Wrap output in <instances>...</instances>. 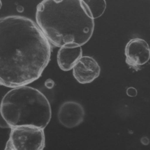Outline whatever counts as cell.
Masks as SVG:
<instances>
[{
    "label": "cell",
    "mask_w": 150,
    "mask_h": 150,
    "mask_svg": "<svg viewBox=\"0 0 150 150\" xmlns=\"http://www.w3.org/2000/svg\"><path fill=\"white\" fill-rule=\"evenodd\" d=\"M85 114L84 109L79 103L73 101H67L59 108L58 120L65 127L74 128L83 122Z\"/></svg>",
    "instance_id": "52a82bcc"
},
{
    "label": "cell",
    "mask_w": 150,
    "mask_h": 150,
    "mask_svg": "<svg viewBox=\"0 0 150 150\" xmlns=\"http://www.w3.org/2000/svg\"><path fill=\"white\" fill-rule=\"evenodd\" d=\"M36 20L50 43L60 48L82 47L94 32V19L83 0H45L37 7Z\"/></svg>",
    "instance_id": "7a4b0ae2"
},
{
    "label": "cell",
    "mask_w": 150,
    "mask_h": 150,
    "mask_svg": "<svg viewBox=\"0 0 150 150\" xmlns=\"http://www.w3.org/2000/svg\"><path fill=\"white\" fill-rule=\"evenodd\" d=\"M73 75L82 84L92 82L99 76L100 68L97 61L90 56H83L73 69Z\"/></svg>",
    "instance_id": "8992f818"
},
{
    "label": "cell",
    "mask_w": 150,
    "mask_h": 150,
    "mask_svg": "<svg viewBox=\"0 0 150 150\" xmlns=\"http://www.w3.org/2000/svg\"><path fill=\"white\" fill-rule=\"evenodd\" d=\"M125 55L126 63L130 68L138 71L149 60V46L143 39H131L126 45Z\"/></svg>",
    "instance_id": "5b68a950"
},
{
    "label": "cell",
    "mask_w": 150,
    "mask_h": 150,
    "mask_svg": "<svg viewBox=\"0 0 150 150\" xmlns=\"http://www.w3.org/2000/svg\"><path fill=\"white\" fill-rule=\"evenodd\" d=\"M54 85V82L53 81L50 79L47 80L45 82V86H46L47 88L48 89H52Z\"/></svg>",
    "instance_id": "7c38bea8"
},
{
    "label": "cell",
    "mask_w": 150,
    "mask_h": 150,
    "mask_svg": "<svg viewBox=\"0 0 150 150\" xmlns=\"http://www.w3.org/2000/svg\"><path fill=\"white\" fill-rule=\"evenodd\" d=\"M50 43L28 18H0V85L26 86L40 77L51 56Z\"/></svg>",
    "instance_id": "6da1fadb"
},
{
    "label": "cell",
    "mask_w": 150,
    "mask_h": 150,
    "mask_svg": "<svg viewBox=\"0 0 150 150\" xmlns=\"http://www.w3.org/2000/svg\"><path fill=\"white\" fill-rule=\"evenodd\" d=\"M141 142L144 145H147L149 143V140L147 137H144L141 139Z\"/></svg>",
    "instance_id": "4fadbf2b"
},
{
    "label": "cell",
    "mask_w": 150,
    "mask_h": 150,
    "mask_svg": "<svg viewBox=\"0 0 150 150\" xmlns=\"http://www.w3.org/2000/svg\"><path fill=\"white\" fill-rule=\"evenodd\" d=\"M84 1L94 19L101 17L106 9V2L105 0H92Z\"/></svg>",
    "instance_id": "9c48e42d"
},
{
    "label": "cell",
    "mask_w": 150,
    "mask_h": 150,
    "mask_svg": "<svg viewBox=\"0 0 150 150\" xmlns=\"http://www.w3.org/2000/svg\"><path fill=\"white\" fill-rule=\"evenodd\" d=\"M8 141L15 150H43L45 146L44 129L34 126L11 128Z\"/></svg>",
    "instance_id": "277c9868"
},
{
    "label": "cell",
    "mask_w": 150,
    "mask_h": 150,
    "mask_svg": "<svg viewBox=\"0 0 150 150\" xmlns=\"http://www.w3.org/2000/svg\"><path fill=\"white\" fill-rule=\"evenodd\" d=\"M3 117L10 129L32 126L45 129L52 118L51 105L39 90L25 86L8 92L0 104Z\"/></svg>",
    "instance_id": "3957f363"
},
{
    "label": "cell",
    "mask_w": 150,
    "mask_h": 150,
    "mask_svg": "<svg viewBox=\"0 0 150 150\" xmlns=\"http://www.w3.org/2000/svg\"><path fill=\"white\" fill-rule=\"evenodd\" d=\"M127 94L129 97H135L137 94V90L134 87H129L127 89Z\"/></svg>",
    "instance_id": "30bf717a"
},
{
    "label": "cell",
    "mask_w": 150,
    "mask_h": 150,
    "mask_svg": "<svg viewBox=\"0 0 150 150\" xmlns=\"http://www.w3.org/2000/svg\"><path fill=\"white\" fill-rule=\"evenodd\" d=\"M82 55V47L61 48L57 54L58 66L63 71H69L73 69Z\"/></svg>",
    "instance_id": "ba28073f"
},
{
    "label": "cell",
    "mask_w": 150,
    "mask_h": 150,
    "mask_svg": "<svg viewBox=\"0 0 150 150\" xmlns=\"http://www.w3.org/2000/svg\"><path fill=\"white\" fill-rule=\"evenodd\" d=\"M0 127L4 129H10L8 124L7 123L4 117H3L1 113V110H0Z\"/></svg>",
    "instance_id": "8fae6325"
},
{
    "label": "cell",
    "mask_w": 150,
    "mask_h": 150,
    "mask_svg": "<svg viewBox=\"0 0 150 150\" xmlns=\"http://www.w3.org/2000/svg\"><path fill=\"white\" fill-rule=\"evenodd\" d=\"M4 150H15L13 148H12V146H11V144L8 141H7V143H6V146H5V149Z\"/></svg>",
    "instance_id": "5bb4252c"
},
{
    "label": "cell",
    "mask_w": 150,
    "mask_h": 150,
    "mask_svg": "<svg viewBox=\"0 0 150 150\" xmlns=\"http://www.w3.org/2000/svg\"><path fill=\"white\" fill-rule=\"evenodd\" d=\"M2 7V2L1 1H0V9H1V8Z\"/></svg>",
    "instance_id": "9a60e30c"
}]
</instances>
